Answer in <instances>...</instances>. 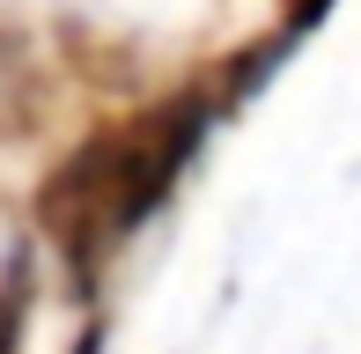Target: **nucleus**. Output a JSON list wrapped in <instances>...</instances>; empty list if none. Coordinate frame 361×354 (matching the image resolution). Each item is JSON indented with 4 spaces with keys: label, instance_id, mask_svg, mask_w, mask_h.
<instances>
[{
    "label": "nucleus",
    "instance_id": "1",
    "mask_svg": "<svg viewBox=\"0 0 361 354\" xmlns=\"http://www.w3.org/2000/svg\"><path fill=\"white\" fill-rule=\"evenodd\" d=\"M207 140V104L177 96V104H147L133 118L104 126L96 140H81L67 163L52 170V185L37 192V221L52 236V251L81 281L170 200V185Z\"/></svg>",
    "mask_w": 361,
    "mask_h": 354
}]
</instances>
